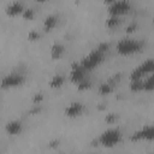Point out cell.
<instances>
[{"label":"cell","mask_w":154,"mask_h":154,"mask_svg":"<svg viewBox=\"0 0 154 154\" xmlns=\"http://www.w3.org/2000/svg\"><path fill=\"white\" fill-rule=\"evenodd\" d=\"M143 48V42L137 40V38H130V37H124L117 42L116 49L119 54L122 55H129L132 53H136Z\"/></svg>","instance_id":"cell-1"},{"label":"cell","mask_w":154,"mask_h":154,"mask_svg":"<svg viewBox=\"0 0 154 154\" xmlns=\"http://www.w3.org/2000/svg\"><path fill=\"white\" fill-rule=\"evenodd\" d=\"M123 134L118 128H108L99 136V143L103 147H114L122 141Z\"/></svg>","instance_id":"cell-2"},{"label":"cell","mask_w":154,"mask_h":154,"mask_svg":"<svg viewBox=\"0 0 154 154\" xmlns=\"http://www.w3.org/2000/svg\"><path fill=\"white\" fill-rule=\"evenodd\" d=\"M103 57H105V54L101 53V52H99V51L95 48V49H93L91 52H89L87 55L83 57V59L81 60L79 65L88 72V71L95 69L96 66H99V65L103 61Z\"/></svg>","instance_id":"cell-3"},{"label":"cell","mask_w":154,"mask_h":154,"mask_svg":"<svg viewBox=\"0 0 154 154\" xmlns=\"http://www.w3.org/2000/svg\"><path fill=\"white\" fill-rule=\"evenodd\" d=\"M154 69V60L152 58L144 60L140 65H137L130 73V81H136V79H142L144 76L150 75Z\"/></svg>","instance_id":"cell-4"},{"label":"cell","mask_w":154,"mask_h":154,"mask_svg":"<svg viewBox=\"0 0 154 154\" xmlns=\"http://www.w3.org/2000/svg\"><path fill=\"white\" fill-rule=\"evenodd\" d=\"M25 82V77L22 73L18 72H11L4 76L0 81V87L4 89H10V88H16L20 87Z\"/></svg>","instance_id":"cell-5"},{"label":"cell","mask_w":154,"mask_h":154,"mask_svg":"<svg viewBox=\"0 0 154 154\" xmlns=\"http://www.w3.org/2000/svg\"><path fill=\"white\" fill-rule=\"evenodd\" d=\"M131 8V2L128 0H116V1H111L108 4V13L111 16H118L120 17L122 14L129 12Z\"/></svg>","instance_id":"cell-6"},{"label":"cell","mask_w":154,"mask_h":154,"mask_svg":"<svg viewBox=\"0 0 154 154\" xmlns=\"http://www.w3.org/2000/svg\"><path fill=\"white\" fill-rule=\"evenodd\" d=\"M154 137V129L152 125H146L131 135V141H152Z\"/></svg>","instance_id":"cell-7"},{"label":"cell","mask_w":154,"mask_h":154,"mask_svg":"<svg viewBox=\"0 0 154 154\" xmlns=\"http://www.w3.org/2000/svg\"><path fill=\"white\" fill-rule=\"evenodd\" d=\"M84 105L79 101H73L71 103H69L65 108V116L67 118H76L79 117L83 112H84Z\"/></svg>","instance_id":"cell-8"},{"label":"cell","mask_w":154,"mask_h":154,"mask_svg":"<svg viewBox=\"0 0 154 154\" xmlns=\"http://www.w3.org/2000/svg\"><path fill=\"white\" fill-rule=\"evenodd\" d=\"M87 77V71L79 65V63H75L71 66V71H70V79L73 83H79L82 79H84Z\"/></svg>","instance_id":"cell-9"},{"label":"cell","mask_w":154,"mask_h":154,"mask_svg":"<svg viewBox=\"0 0 154 154\" xmlns=\"http://www.w3.org/2000/svg\"><path fill=\"white\" fill-rule=\"evenodd\" d=\"M5 130L8 135H18L22 132L23 130V124L20 120H17V119H13V120H10L8 123H6L5 125Z\"/></svg>","instance_id":"cell-10"},{"label":"cell","mask_w":154,"mask_h":154,"mask_svg":"<svg viewBox=\"0 0 154 154\" xmlns=\"http://www.w3.org/2000/svg\"><path fill=\"white\" fill-rule=\"evenodd\" d=\"M23 10H24V5L20 1H12L6 6V13L10 16L22 14Z\"/></svg>","instance_id":"cell-11"},{"label":"cell","mask_w":154,"mask_h":154,"mask_svg":"<svg viewBox=\"0 0 154 154\" xmlns=\"http://www.w3.org/2000/svg\"><path fill=\"white\" fill-rule=\"evenodd\" d=\"M65 53V46L60 42H54L51 46V57L53 59H60Z\"/></svg>","instance_id":"cell-12"},{"label":"cell","mask_w":154,"mask_h":154,"mask_svg":"<svg viewBox=\"0 0 154 154\" xmlns=\"http://www.w3.org/2000/svg\"><path fill=\"white\" fill-rule=\"evenodd\" d=\"M58 23V16L54 13H51L48 16H46V18L43 19V29L46 31H51Z\"/></svg>","instance_id":"cell-13"},{"label":"cell","mask_w":154,"mask_h":154,"mask_svg":"<svg viewBox=\"0 0 154 154\" xmlns=\"http://www.w3.org/2000/svg\"><path fill=\"white\" fill-rule=\"evenodd\" d=\"M64 82H65V76L61 75V73H57V75H54V76L51 78V81H49V87H51L52 89H58V88H60V87L64 84Z\"/></svg>","instance_id":"cell-14"},{"label":"cell","mask_w":154,"mask_h":154,"mask_svg":"<svg viewBox=\"0 0 154 154\" xmlns=\"http://www.w3.org/2000/svg\"><path fill=\"white\" fill-rule=\"evenodd\" d=\"M113 90V84L111 82H103L99 85V93L101 95H108Z\"/></svg>","instance_id":"cell-15"},{"label":"cell","mask_w":154,"mask_h":154,"mask_svg":"<svg viewBox=\"0 0 154 154\" xmlns=\"http://www.w3.org/2000/svg\"><path fill=\"white\" fill-rule=\"evenodd\" d=\"M153 88H154V77L152 75H149L143 78V90L150 91V90H153Z\"/></svg>","instance_id":"cell-16"},{"label":"cell","mask_w":154,"mask_h":154,"mask_svg":"<svg viewBox=\"0 0 154 154\" xmlns=\"http://www.w3.org/2000/svg\"><path fill=\"white\" fill-rule=\"evenodd\" d=\"M120 17H118V16H111L109 14V17L106 19V22H105V24H106V26H108V28H114V26H117L119 23H120Z\"/></svg>","instance_id":"cell-17"},{"label":"cell","mask_w":154,"mask_h":154,"mask_svg":"<svg viewBox=\"0 0 154 154\" xmlns=\"http://www.w3.org/2000/svg\"><path fill=\"white\" fill-rule=\"evenodd\" d=\"M130 89L134 90V91L143 90V78L142 79H136V81H130Z\"/></svg>","instance_id":"cell-18"},{"label":"cell","mask_w":154,"mask_h":154,"mask_svg":"<svg viewBox=\"0 0 154 154\" xmlns=\"http://www.w3.org/2000/svg\"><path fill=\"white\" fill-rule=\"evenodd\" d=\"M90 87H91V81L89 78H87V77L84 79H82L79 83H77V89L78 90H87Z\"/></svg>","instance_id":"cell-19"},{"label":"cell","mask_w":154,"mask_h":154,"mask_svg":"<svg viewBox=\"0 0 154 154\" xmlns=\"http://www.w3.org/2000/svg\"><path fill=\"white\" fill-rule=\"evenodd\" d=\"M35 16V10L32 7H24L23 12H22V17L25 19H32Z\"/></svg>","instance_id":"cell-20"},{"label":"cell","mask_w":154,"mask_h":154,"mask_svg":"<svg viewBox=\"0 0 154 154\" xmlns=\"http://www.w3.org/2000/svg\"><path fill=\"white\" fill-rule=\"evenodd\" d=\"M38 38H40V32H38V30L32 29V30H30V31L28 32V40H29V41H35V40H38Z\"/></svg>","instance_id":"cell-21"},{"label":"cell","mask_w":154,"mask_h":154,"mask_svg":"<svg viewBox=\"0 0 154 154\" xmlns=\"http://www.w3.org/2000/svg\"><path fill=\"white\" fill-rule=\"evenodd\" d=\"M108 48H109V43H108V42H101V43H99L97 47H96V49H97L99 52L103 53V54L108 51Z\"/></svg>","instance_id":"cell-22"},{"label":"cell","mask_w":154,"mask_h":154,"mask_svg":"<svg viewBox=\"0 0 154 154\" xmlns=\"http://www.w3.org/2000/svg\"><path fill=\"white\" fill-rule=\"evenodd\" d=\"M42 100H43V94H42V93H36V94L32 96V102H34L35 105L40 103Z\"/></svg>","instance_id":"cell-23"},{"label":"cell","mask_w":154,"mask_h":154,"mask_svg":"<svg viewBox=\"0 0 154 154\" xmlns=\"http://www.w3.org/2000/svg\"><path fill=\"white\" fill-rule=\"evenodd\" d=\"M105 120H106V123H114V122L117 120V114H114V113H111V114L106 116Z\"/></svg>","instance_id":"cell-24"},{"label":"cell","mask_w":154,"mask_h":154,"mask_svg":"<svg viewBox=\"0 0 154 154\" xmlns=\"http://www.w3.org/2000/svg\"><path fill=\"white\" fill-rule=\"evenodd\" d=\"M136 28H137V24H136V23H131V24H129V25L126 26L125 31H126V32H132V31L136 30Z\"/></svg>","instance_id":"cell-25"},{"label":"cell","mask_w":154,"mask_h":154,"mask_svg":"<svg viewBox=\"0 0 154 154\" xmlns=\"http://www.w3.org/2000/svg\"><path fill=\"white\" fill-rule=\"evenodd\" d=\"M54 154H57V153H54Z\"/></svg>","instance_id":"cell-26"}]
</instances>
